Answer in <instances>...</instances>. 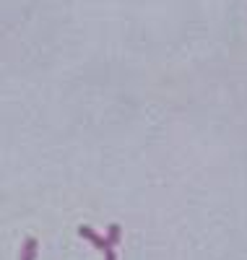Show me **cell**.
I'll return each instance as SVG.
<instances>
[{
    "instance_id": "2",
    "label": "cell",
    "mask_w": 247,
    "mask_h": 260,
    "mask_svg": "<svg viewBox=\"0 0 247 260\" xmlns=\"http://www.w3.org/2000/svg\"><path fill=\"white\" fill-rule=\"evenodd\" d=\"M37 252H39L37 237H26V240H24V247H21V257H18V260H37Z\"/></svg>"
},
{
    "instance_id": "1",
    "label": "cell",
    "mask_w": 247,
    "mask_h": 260,
    "mask_svg": "<svg viewBox=\"0 0 247 260\" xmlns=\"http://www.w3.org/2000/svg\"><path fill=\"white\" fill-rule=\"evenodd\" d=\"M78 234L83 237V240H88L91 245H97L102 252H104V260H117V255H115V247H112L104 237H99L94 229H88V226H78Z\"/></svg>"
},
{
    "instance_id": "3",
    "label": "cell",
    "mask_w": 247,
    "mask_h": 260,
    "mask_svg": "<svg viewBox=\"0 0 247 260\" xmlns=\"http://www.w3.org/2000/svg\"><path fill=\"white\" fill-rule=\"evenodd\" d=\"M120 237H122V226H120V224H112V226L107 229V237H104V240H107L112 247H115V245L120 242Z\"/></svg>"
}]
</instances>
